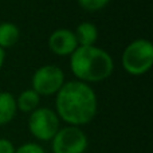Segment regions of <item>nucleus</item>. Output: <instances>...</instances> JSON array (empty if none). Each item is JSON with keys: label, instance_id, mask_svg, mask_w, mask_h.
<instances>
[{"label": "nucleus", "instance_id": "10", "mask_svg": "<svg viewBox=\"0 0 153 153\" xmlns=\"http://www.w3.org/2000/svg\"><path fill=\"white\" fill-rule=\"evenodd\" d=\"M20 38V30L16 24L11 22H3L0 23V47L10 48L18 43Z\"/></svg>", "mask_w": 153, "mask_h": 153}, {"label": "nucleus", "instance_id": "5", "mask_svg": "<svg viewBox=\"0 0 153 153\" xmlns=\"http://www.w3.org/2000/svg\"><path fill=\"white\" fill-rule=\"evenodd\" d=\"M65 73L59 66L45 65L35 70L31 78V89L42 97L55 95L65 85Z\"/></svg>", "mask_w": 153, "mask_h": 153}, {"label": "nucleus", "instance_id": "6", "mask_svg": "<svg viewBox=\"0 0 153 153\" xmlns=\"http://www.w3.org/2000/svg\"><path fill=\"white\" fill-rule=\"evenodd\" d=\"M89 146L86 133L78 126L59 128L51 140L53 153H85Z\"/></svg>", "mask_w": 153, "mask_h": 153}, {"label": "nucleus", "instance_id": "15", "mask_svg": "<svg viewBox=\"0 0 153 153\" xmlns=\"http://www.w3.org/2000/svg\"><path fill=\"white\" fill-rule=\"evenodd\" d=\"M4 61H5V51L0 47V69H1L3 65H4Z\"/></svg>", "mask_w": 153, "mask_h": 153}, {"label": "nucleus", "instance_id": "4", "mask_svg": "<svg viewBox=\"0 0 153 153\" xmlns=\"http://www.w3.org/2000/svg\"><path fill=\"white\" fill-rule=\"evenodd\" d=\"M61 128V120L55 110L50 108H38L30 113L28 130L39 141H51Z\"/></svg>", "mask_w": 153, "mask_h": 153}, {"label": "nucleus", "instance_id": "8", "mask_svg": "<svg viewBox=\"0 0 153 153\" xmlns=\"http://www.w3.org/2000/svg\"><path fill=\"white\" fill-rule=\"evenodd\" d=\"M16 98L10 91H0V126L7 125L16 117Z\"/></svg>", "mask_w": 153, "mask_h": 153}, {"label": "nucleus", "instance_id": "9", "mask_svg": "<svg viewBox=\"0 0 153 153\" xmlns=\"http://www.w3.org/2000/svg\"><path fill=\"white\" fill-rule=\"evenodd\" d=\"M78 46H95L98 40V28L91 22H82L74 31Z\"/></svg>", "mask_w": 153, "mask_h": 153}, {"label": "nucleus", "instance_id": "12", "mask_svg": "<svg viewBox=\"0 0 153 153\" xmlns=\"http://www.w3.org/2000/svg\"><path fill=\"white\" fill-rule=\"evenodd\" d=\"M76 1L85 11L97 12V11H101L102 8H105L110 3V0H76Z\"/></svg>", "mask_w": 153, "mask_h": 153}, {"label": "nucleus", "instance_id": "2", "mask_svg": "<svg viewBox=\"0 0 153 153\" xmlns=\"http://www.w3.org/2000/svg\"><path fill=\"white\" fill-rule=\"evenodd\" d=\"M70 70L76 81L95 83L108 79L114 71V61L106 50L97 46H78L70 55Z\"/></svg>", "mask_w": 153, "mask_h": 153}, {"label": "nucleus", "instance_id": "14", "mask_svg": "<svg viewBox=\"0 0 153 153\" xmlns=\"http://www.w3.org/2000/svg\"><path fill=\"white\" fill-rule=\"evenodd\" d=\"M16 146L8 138H0V153H15Z\"/></svg>", "mask_w": 153, "mask_h": 153}, {"label": "nucleus", "instance_id": "11", "mask_svg": "<svg viewBox=\"0 0 153 153\" xmlns=\"http://www.w3.org/2000/svg\"><path fill=\"white\" fill-rule=\"evenodd\" d=\"M40 103V95L32 89L23 90L16 98V106L18 110L23 111V113H31L35 109L39 108Z\"/></svg>", "mask_w": 153, "mask_h": 153}, {"label": "nucleus", "instance_id": "7", "mask_svg": "<svg viewBox=\"0 0 153 153\" xmlns=\"http://www.w3.org/2000/svg\"><path fill=\"white\" fill-rule=\"evenodd\" d=\"M48 48L58 56H70L78 48V40L74 31L58 28L48 36Z\"/></svg>", "mask_w": 153, "mask_h": 153}, {"label": "nucleus", "instance_id": "3", "mask_svg": "<svg viewBox=\"0 0 153 153\" xmlns=\"http://www.w3.org/2000/svg\"><path fill=\"white\" fill-rule=\"evenodd\" d=\"M122 67L130 75L140 76L153 66V45L148 39H134L125 47L121 56Z\"/></svg>", "mask_w": 153, "mask_h": 153}, {"label": "nucleus", "instance_id": "13", "mask_svg": "<svg viewBox=\"0 0 153 153\" xmlns=\"http://www.w3.org/2000/svg\"><path fill=\"white\" fill-rule=\"evenodd\" d=\"M15 153H46L45 148L36 143H24L15 149Z\"/></svg>", "mask_w": 153, "mask_h": 153}, {"label": "nucleus", "instance_id": "1", "mask_svg": "<svg viewBox=\"0 0 153 153\" xmlns=\"http://www.w3.org/2000/svg\"><path fill=\"white\" fill-rule=\"evenodd\" d=\"M98 110V98L90 85L81 81L65 82L55 94V113L70 126L86 125L94 120Z\"/></svg>", "mask_w": 153, "mask_h": 153}]
</instances>
